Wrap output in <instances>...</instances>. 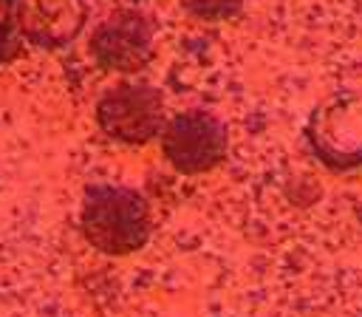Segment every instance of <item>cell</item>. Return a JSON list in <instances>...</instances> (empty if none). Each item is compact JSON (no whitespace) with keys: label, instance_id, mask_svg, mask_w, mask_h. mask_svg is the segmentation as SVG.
Wrapping results in <instances>:
<instances>
[{"label":"cell","instance_id":"7a4b0ae2","mask_svg":"<svg viewBox=\"0 0 362 317\" xmlns=\"http://www.w3.org/2000/svg\"><path fill=\"white\" fill-rule=\"evenodd\" d=\"M96 119L107 136L141 144L161 127V93L150 85H116L99 99Z\"/></svg>","mask_w":362,"mask_h":317},{"label":"cell","instance_id":"5b68a950","mask_svg":"<svg viewBox=\"0 0 362 317\" xmlns=\"http://www.w3.org/2000/svg\"><path fill=\"white\" fill-rule=\"evenodd\" d=\"M189 11L201 14V17H223V14H232L240 0H184Z\"/></svg>","mask_w":362,"mask_h":317},{"label":"cell","instance_id":"3957f363","mask_svg":"<svg viewBox=\"0 0 362 317\" xmlns=\"http://www.w3.org/2000/svg\"><path fill=\"white\" fill-rule=\"evenodd\" d=\"M164 153L184 173L209 170L226 153V127L206 110L178 113L164 130Z\"/></svg>","mask_w":362,"mask_h":317},{"label":"cell","instance_id":"6da1fadb","mask_svg":"<svg viewBox=\"0 0 362 317\" xmlns=\"http://www.w3.org/2000/svg\"><path fill=\"white\" fill-rule=\"evenodd\" d=\"M82 232L99 252L124 255L144 246L150 235L147 201L127 187L93 184L82 204Z\"/></svg>","mask_w":362,"mask_h":317},{"label":"cell","instance_id":"277c9868","mask_svg":"<svg viewBox=\"0 0 362 317\" xmlns=\"http://www.w3.org/2000/svg\"><path fill=\"white\" fill-rule=\"evenodd\" d=\"M90 51L105 68L136 71L150 57V23L139 11H119L93 31Z\"/></svg>","mask_w":362,"mask_h":317}]
</instances>
